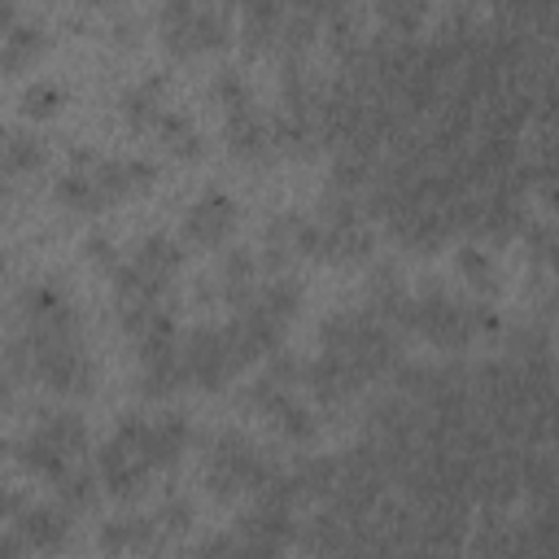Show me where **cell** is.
Here are the masks:
<instances>
[{
  "label": "cell",
  "instance_id": "12",
  "mask_svg": "<svg viewBox=\"0 0 559 559\" xmlns=\"http://www.w3.org/2000/svg\"><path fill=\"white\" fill-rule=\"evenodd\" d=\"M258 288H262L258 284V258L249 249H231V253H223V262L214 271V284L201 288V297H218L223 306L240 310Z\"/></svg>",
  "mask_w": 559,
  "mask_h": 559
},
{
  "label": "cell",
  "instance_id": "23",
  "mask_svg": "<svg viewBox=\"0 0 559 559\" xmlns=\"http://www.w3.org/2000/svg\"><path fill=\"white\" fill-rule=\"evenodd\" d=\"M66 105V92L57 87V83H35V87H26V96H22V114L26 118H52L57 109Z\"/></svg>",
  "mask_w": 559,
  "mask_h": 559
},
{
  "label": "cell",
  "instance_id": "20",
  "mask_svg": "<svg viewBox=\"0 0 559 559\" xmlns=\"http://www.w3.org/2000/svg\"><path fill=\"white\" fill-rule=\"evenodd\" d=\"M376 13L384 22L389 35H419L424 17H428V0H376Z\"/></svg>",
  "mask_w": 559,
  "mask_h": 559
},
{
  "label": "cell",
  "instance_id": "4",
  "mask_svg": "<svg viewBox=\"0 0 559 559\" xmlns=\"http://www.w3.org/2000/svg\"><path fill=\"white\" fill-rule=\"evenodd\" d=\"M157 35L175 61H192V57L231 48L236 26H231V9L218 0H162Z\"/></svg>",
  "mask_w": 559,
  "mask_h": 559
},
{
  "label": "cell",
  "instance_id": "7",
  "mask_svg": "<svg viewBox=\"0 0 559 559\" xmlns=\"http://www.w3.org/2000/svg\"><path fill=\"white\" fill-rule=\"evenodd\" d=\"M179 362H183L188 389H205V393H218L245 371V358L227 323H214V328L201 323V328L179 332Z\"/></svg>",
  "mask_w": 559,
  "mask_h": 559
},
{
  "label": "cell",
  "instance_id": "6",
  "mask_svg": "<svg viewBox=\"0 0 559 559\" xmlns=\"http://www.w3.org/2000/svg\"><path fill=\"white\" fill-rule=\"evenodd\" d=\"M183 266V249L175 236L153 231L144 240H135V249L118 262V271L109 275L114 284V306H148V301H166L175 288V275Z\"/></svg>",
  "mask_w": 559,
  "mask_h": 559
},
{
  "label": "cell",
  "instance_id": "1",
  "mask_svg": "<svg viewBox=\"0 0 559 559\" xmlns=\"http://www.w3.org/2000/svg\"><path fill=\"white\" fill-rule=\"evenodd\" d=\"M192 445V419L183 411H162V415H122L114 437L96 454L100 485L114 502H131L148 489L157 472L179 467V459Z\"/></svg>",
  "mask_w": 559,
  "mask_h": 559
},
{
  "label": "cell",
  "instance_id": "11",
  "mask_svg": "<svg viewBox=\"0 0 559 559\" xmlns=\"http://www.w3.org/2000/svg\"><path fill=\"white\" fill-rule=\"evenodd\" d=\"M223 140H227V153L245 166H266L280 157L275 148V118L262 114L258 105H240V109H227L223 114Z\"/></svg>",
  "mask_w": 559,
  "mask_h": 559
},
{
  "label": "cell",
  "instance_id": "14",
  "mask_svg": "<svg viewBox=\"0 0 559 559\" xmlns=\"http://www.w3.org/2000/svg\"><path fill=\"white\" fill-rule=\"evenodd\" d=\"M166 87H170L166 74H148L122 96V118L131 131H157V122L166 118Z\"/></svg>",
  "mask_w": 559,
  "mask_h": 559
},
{
  "label": "cell",
  "instance_id": "18",
  "mask_svg": "<svg viewBox=\"0 0 559 559\" xmlns=\"http://www.w3.org/2000/svg\"><path fill=\"white\" fill-rule=\"evenodd\" d=\"M105 493V485H100V472H83V467H70L61 480H57V502L66 507V511H92L96 507V498Z\"/></svg>",
  "mask_w": 559,
  "mask_h": 559
},
{
  "label": "cell",
  "instance_id": "22",
  "mask_svg": "<svg viewBox=\"0 0 559 559\" xmlns=\"http://www.w3.org/2000/svg\"><path fill=\"white\" fill-rule=\"evenodd\" d=\"M153 520H157L162 537H179V533H188V528L197 524V507H192V498H166V502L153 511Z\"/></svg>",
  "mask_w": 559,
  "mask_h": 559
},
{
  "label": "cell",
  "instance_id": "8",
  "mask_svg": "<svg viewBox=\"0 0 559 559\" xmlns=\"http://www.w3.org/2000/svg\"><path fill=\"white\" fill-rule=\"evenodd\" d=\"M4 520L26 542V555H61L74 533V511H66L61 502H26L17 489H9Z\"/></svg>",
  "mask_w": 559,
  "mask_h": 559
},
{
  "label": "cell",
  "instance_id": "13",
  "mask_svg": "<svg viewBox=\"0 0 559 559\" xmlns=\"http://www.w3.org/2000/svg\"><path fill=\"white\" fill-rule=\"evenodd\" d=\"M48 31L39 22H22L13 4H4V74H22L31 70L44 52H48Z\"/></svg>",
  "mask_w": 559,
  "mask_h": 559
},
{
  "label": "cell",
  "instance_id": "9",
  "mask_svg": "<svg viewBox=\"0 0 559 559\" xmlns=\"http://www.w3.org/2000/svg\"><path fill=\"white\" fill-rule=\"evenodd\" d=\"M70 157L92 170L105 210H114V205H122V201H131V197H140L157 183V162H148V157H100L87 144L70 148Z\"/></svg>",
  "mask_w": 559,
  "mask_h": 559
},
{
  "label": "cell",
  "instance_id": "2",
  "mask_svg": "<svg viewBox=\"0 0 559 559\" xmlns=\"http://www.w3.org/2000/svg\"><path fill=\"white\" fill-rule=\"evenodd\" d=\"M402 328H411L419 341H428L437 349H467L476 336H489L498 328V314L480 301H463L432 284V288L406 297Z\"/></svg>",
  "mask_w": 559,
  "mask_h": 559
},
{
  "label": "cell",
  "instance_id": "16",
  "mask_svg": "<svg viewBox=\"0 0 559 559\" xmlns=\"http://www.w3.org/2000/svg\"><path fill=\"white\" fill-rule=\"evenodd\" d=\"M153 135L162 140V148H166L175 162H197V157L205 153V135L192 127L188 114H170V109H166V118L157 122Z\"/></svg>",
  "mask_w": 559,
  "mask_h": 559
},
{
  "label": "cell",
  "instance_id": "5",
  "mask_svg": "<svg viewBox=\"0 0 559 559\" xmlns=\"http://www.w3.org/2000/svg\"><path fill=\"white\" fill-rule=\"evenodd\" d=\"M87 450V424L79 411H44L17 441H13V459L39 476V480H61L70 467H79Z\"/></svg>",
  "mask_w": 559,
  "mask_h": 559
},
{
  "label": "cell",
  "instance_id": "3",
  "mask_svg": "<svg viewBox=\"0 0 559 559\" xmlns=\"http://www.w3.org/2000/svg\"><path fill=\"white\" fill-rule=\"evenodd\" d=\"M284 467L271 459V450H262L249 432H218L210 454H205V489L214 502H236V498H258Z\"/></svg>",
  "mask_w": 559,
  "mask_h": 559
},
{
  "label": "cell",
  "instance_id": "21",
  "mask_svg": "<svg viewBox=\"0 0 559 559\" xmlns=\"http://www.w3.org/2000/svg\"><path fill=\"white\" fill-rule=\"evenodd\" d=\"M210 96H214V105H223V114L240 109V105H253V87L240 70H218L214 83H210Z\"/></svg>",
  "mask_w": 559,
  "mask_h": 559
},
{
  "label": "cell",
  "instance_id": "10",
  "mask_svg": "<svg viewBox=\"0 0 559 559\" xmlns=\"http://www.w3.org/2000/svg\"><path fill=\"white\" fill-rule=\"evenodd\" d=\"M236 227H240V205L223 188H210L183 210L179 240L192 249H223L236 236Z\"/></svg>",
  "mask_w": 559,
  "mask_h": 559
},
{
  "label": "cell",
  "instance_id": "19",
  "mask_svg": "<svg viewBox=\"0 0 559 559\" xmlns=\"http://www.w3.org/2000/svg\"><path fill=\"white\" fill-rule=\"evenodd\" d=\"M454 266H459V275H463L476 293H498V262L489 258L485 245H459Z\"/></svg>",
  "mask_w": 559,
  "mask_h": 559
},
{
  "label": "cell",
  "instance_id": "15",
  "mask_svg": "<svg viewBox=\"0 0 559 559\" xmlns=\"http://www.w3.org/2000/svg\"><path fill=\"white\" fill-rule=\"evenodd\" d=\"M96 542L105 555H131V550H157L166 537L153 515H127V520H109Z\"/></svg>",
  "mask_w": 559,
  "mask_h": 559
},
{
  "label": "cell",
  "instance_id": "24",
  "mask_svg": "<svg viewBox=\"0 0 559 559\" xmlns=\"http://www.w3.org/2000/svg\"><path fill=\"white\" fill-rule=\"evenodd\" d=\"M83 253H87L105 275H114V271H118V262H122V253H118V249H114V240H105V236H87V240H83Z\"/></svg>",
  "mask_w": 559,
  "mask_h": 559
},
{
  "label": "cell",
  "instance_id": "17",
  "mask_svg": "<svg viewBox=\"0 0 559 559\" xmlns=\"http://www.w3.org/2000/svg\"><path fill=\"white\" fill-rule=\"evenodd\" d=\"M44 157H48V148H44L39 135L9 131V140H4V175H9V183H22L26 175H35L44 166Z\"/></svg>",
  "mask_w": 559,
  "mask_h": 559
}]
</instances>
